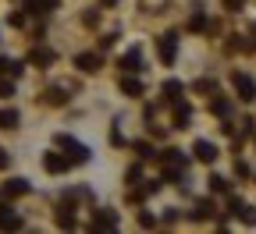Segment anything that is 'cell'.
Here are the masks:
<instances>
[{"label":"cell","mask_w":256,"mask_h":234,"mask_svg":"<svg viewBox=\"0 0 256 234\" xmlns=\"http://www.w3.org/2000/svg\"><path fill=\"white\" fill-rule=\"evenodd\" d=\"M25 192H28V181H22V178H14V181H8V185H4V195H8V199L25 195Z\"/></svg>","instance_id":"obj_7"},{"label":"cell","mask_w":256,"mask_h":234,"mask_svg":"<svg viewBox=\"0 0 256 234\" xmlns=\"http://www.w3.org/2000/svg\"><path fill=\"white\" fill-rule=\"evenodd\" d=\"M188 28H206V18H203V14H196V18L188 21Z\"/></svg>","instance_id":"obj_20"},{"label":"cell","mask_w":256,"mask_h":234,"mask_svg":"<svg viewBox=\"0 0 256 234\" xmlns=\"http://www.w3.org/2000/svg\"><path fill=\"white\" fill-rule=\"evenodd\" d=\"M121 89H124L128 96H142V82H139V78H121Z\"/></svg>","instance_id":"obj_11"},{"label":"cell","mask_w":256,"mask_h":234,"mask_svg":"<svg viewBox=\"0 0 256 234\" xmlns=\"http://www.w3.org/2000/svg\"><path fill=\"white\" fill-rule=\"evenodd\" d=\"M210 188L224 195V192H228V178H210Z\"/></svg>","instance_id":"obj_15"},{"label":"cell","mask_w":256,"mask_h":234,"mask_svg":"<svg viewBox=\"0 0 256 234\" xmlns=\"http://www.w3.org/2000/svg\"><path fill=\"white\" fill-rule=\"evenodd\" d=\"M75 64H78L86 75H92V71H100V64H104V60H100V53H78Z\"/></svg>","instance_id":"obj_3"},{"label":"cell","mask_w":256,"mask_h":234,"mask_svg":"<svg viewBox=\"0 0 256 234\" xmlns=\"http://www.w3.org/2000/svg\"><path fill=\"white\" fill-rule=\"evenodd\" d=\"M136 149H139V156H146V160L153 156V146H150V142H136Z\"/></svg>","instance_id":"obj_19"},{"label":"cell","mask_w":256,"mask_h":234,"mask_svg":"<svg viewBox=\"0 0 256 234\" xmlns=\"http://www.w3.org/2000/svg\"><path fill=\"white\" fill-rule=\"evenodd\" d=\"M114 224H118V217H114V213H107V210H100V213L92 217V227H100V231H110Z\"/></svg>","instance_id":"obj_6"},{"label":"cell","mask_w":256,"mask_h":234,"mask_svg":"<svg viewBox=\"0 0 256 234\" xmlns=\"http://www.w3.org/2000/svg\"><path fill=\"white\" fill-rule=\"evenodd\" d=\"M196 217H200V220H203V217H214V203H200V206H196Z\"/></svg>","instance_id":"obj_16"},{"label":"cell","mask_w":256,"mask_h":234,"mask_svg":"<svg viewBox=\"0 0 256 234\" xmlns=\"http://www.w3.org/2000/svg\"><path fill=\"white\" fill-rule=\"evenodd\" d=\"M164 92H168V96H178V92H182V82H174V78H171V82L164 85Z\"/></svg>","instance_id":"obj_18"},{"label":"cell","mask_w":256,"mask_h":234,"mask_svg":"<svg viewBox=\"0 0 256 234\" xmlns=\"http://www.w3.org/2000/svg\"><path fill=\"white\" fill-rule=\"evenodd\" d=\"M68 163H72L68 156H57V153H46V156H43V167H46V171H50V174H57V171H64V167H68Z\"/></svg>","instance_id":"obj_5"},{"label":"cell","mask_w":256,"mask_h":234,"mask_svg":"<svg viewBox=\"0 0 256 234\" xmlns=\"http://www.w3.org/2000/svg\"><path fill=\"white\" fill-rule=\"evenodd\" d=\"M28 60H32V64H50V60H54V53H50V50H32V57H28Z\"/></svg>","instance_id":"obj_14"},{"label":"cell","mask_w":256,"mask_h":234,"mask_svg":"<svg viewBox=\"0 0 256 234\" xmlns=\"http://www.w3.org/2000/svg\"><path fill=\"white\" fill-rule=\"evenodd\" d=\"M0 227H22V220L14 213H8V206H0Z\"/></svg>","instance_id":"obj_12"},{"label":"cell","mask_w":256,"mask_h":234,"mask_svg":"<svg viewBox=\"0 0 256 234\" xmlns=\"http://www.w3.org/2000/svg\"><path fill=\"white\" fill-rule=\"evenodd\" d=\"M242 4H246V0H224V7H228V11H238Z\"/></svg>","instance_id":"obj_21"},{"label":"cell","mask_w":256,"mask_h":234,"mask_svg":"<svg viewBox=\"0 0 256 234\" xmlns=\"http://www.w3.org/2000/svg\"><path fill=\"white\" fill-rule=\"evenodd\" d=\"M192 153H196V160H203V163H214V160H217V146H214V142H206V139H200Z\"/></svg>","instance_id":"obj_4"},{"label":"cell","mask_w":256,"mask_h":234,"mask_svg":"<svg viewBox=\"0 0 256 234\" xmlns=\"http://www.w3.org/2000/svg\"><path fill=\"white\" fill-rule=\"evenodd\" d=\"M18 124V110H0V128H14Z\"/></svg>","instance_id":"obj_13"},{"label":"cell","mask_w":256,"mask_h":234,"mask_svg":"<svg viewBox=\"0 0 256 234\" xmlns=\"http://www.w3.org/2000/svg\"><path fill=\"white\" fill-rule=\"evenodd\" d=\"M57 142L72 153V163H86V160H89V149H86L82 142H75V139H68V135H57Z\"/></svg>","instance_id":"obj_2"},{"label":"cell","mask_w":256,"mask_h":234,"mask_svg":"<svg viewBox=\"0 0 256 234\" xmlns=\"http://www.w3.org/2000/svg\"><path fill=\"white\" fill-rule=\"evenodd\" d=\"M4 167H8V153H4V149H0V171H4Z\"/></svg>","instance_id":"obj_23"},{"label":"cell","mask_w":256,"mask_h":234,"mask_svg":"<svg viewBox=\"0 0 256 234\" xmlns=\"http://www.w3.org/2000/svg\"><path fill=\"white\" fill-rule=\"evenodd\" d=\"M232 82H235V92H238L242 103H252V99H256V82H252L249 75H235Z\"/></svg>","instance_id":"obj_1"},{"label":"cell","mask_w":256,"mask_h":234,"mask_svg":"<svg viewBox=\"0 0 256 234\" xmlns=\"http://www.w3.org/2000/svg\"><path fill=\"white\" fill-rule=\"evenodd\" d=\"M11 92H14V89H11L8 82H0V96H11Z\"/></svg>","instance_id":"obj_22"},{"label":"cell","mask_w":256,"mask_h":234,"mask_svg":"<svg viewBox=\"0 0 256 234\" xmlns=\"http://www.w3.org/2000/svg\"><path fill=\"white\" fill-rule=\"evenodd\" d=\"M214 114H220V117L228 114V99H214Z\"/></svg>","instance_id":"obj_17"},{"label":"cell","mask_w":256,"mask_h":234,"mask_svg":"<svg viewBox=\"0 0 256 234\" xmlns=\"http://www.w3.org/2000/svg\"><path fill=\"white\" fill-rule=\"evenodd\" d=\"M160 57H164V64L174 60V36H164V39H160Z\"/></svg>","instance_id":"obj_8"},{"label":"cell","mask_w":256,"mask_h":234,"mask_svg":"<svg viewBox=\"0 0 256 234\" xmlns=\"http://www.w3.org/2000/svg\"><path fill=\"white\" fill-rule=\"evenodd\" d=\"M121 68H124V71H139V50H128V53L121 57Z\"/></svg>","instance_id":"obj_10"},{"label":"cell","mask_w":256,"mask_h":234,"mask_svg":"<svg viewBox=\"0 0 256 234\" xmlns=\"http://www.w3.org/2000/svg\"><path fill=\"white\" fill-rule=\"evenodd\" d=\"M0 71L11 75V78H18V75H22V60H8V57H0Z\"/></svg>","instance_id":"obj_9"}]
</instances>
